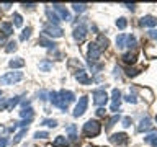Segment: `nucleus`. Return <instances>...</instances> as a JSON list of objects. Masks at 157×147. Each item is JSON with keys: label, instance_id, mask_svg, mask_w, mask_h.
Wrapping results in <instances>:
<instances>
[{"label": "nucleus", "instance_id": "obj_20", "mask_svg": "<svg viewBox=\"0 0 157 147\" xmlns=\"http://www.w3.org/2000/svg\"><path fill=\"white\" fill-rule=\"evenodd\" d=\"M38 44H41V46L48 47V49H56V46H57L54 41H49V39H44V38H39L38 39Z\"/></svg>", "mask_w": 157, "mask_h": 147}, {"label": "nucleus", "instance_id": "obj_41", "mask_svg": "<svg viewBox=\"0 0 157 147\" xmlns=\"http://www.w3.org/2000/svg\"><path fill=\"white\" fill-rule=\"evenodd\" d=\"M7 144H8L7 137H0V147H7Z\"/></svg>", "mask_w": 157, "mask_h": 147}, {"label": "nucleus", "instance_id": "obj_24", "mask_svg": "<svg viewBox=\"0 0 157 147\" xmlns=\"http://www.w3.org/2000/svg\"><path fill=\"white\" fill-rule=\"evenodd\" d=\"M111 100L115 105H120L121 103V92L118 90V88H113V92H111Z\"/></svg>", "mask_w": 157, "mask_h": 147}, {"label": "nucleus", "instance_id": "obj_29", "mask_svg": "<svg viewBox=\"0 0 157 147\" xmlns=\"http://www.w3.org/2000/svg\"><path fill=\"white\" fill-rule=\"evenodd\" d=\"M72 8H74V12H77V13H83L87 10V5L85 3H72Z\"/></svg>", "mask_w": 157, "mask_h": 147}, {"label": "nucleus", "instance_id": "obj_39", "mask_svg": "<svg viewBox=\"0 0 157 147\" xmlns=\"http://www.w3.org/2000/svg\"><path fill=\"white\" fill-rule=\"evenodd\" d=\"M75 131H77V126H75V124H69V126L66 127V132H67L69 136H71V134H75Z\"/></svg>", "mask_w": 157, "mask_h": 147}, {"label": "nucleus", "instance_id": "obj_3", "mask_svg": "<svg viewBox=\"0 0 157 147\" xmlns=\"http://www.w3.org/2000/svg\"><path fill=\"white\" fill-rule=\"evenodd\" d=\"M80 21L74 24V33H72V36L74 39H75L77 43H82L83 39H85L87 36V28H85V20L87 18H78Z\"/></svg>", "mask_w": 157, "mask_h": 147}, {"label": "nucleus", "instance_id": "obj_27", "mask_svg": "<svg viewBox=\"0 0 157 147\" xmlns=\"http://www.w3.org/2000/svg\"><path fill=\"white\" fill-rule=\"evenodd\" d=\"M116 47L118 49L126 47V34H120V36L116 38Z\"/></svg>", "mask_w": 157, "mask_h": 147}, {"label": "nucleus", "instance_id": "obj_22", "mask_svg": "<svg viewBox=\"0 0 157 147\" xmlns=\"http://www.w3.org/2000/svg\"><path fill=\"white\" fill-rule=\"evenodd\" d=\"M20 116H21L23 119H31V118H33V108H31V106L23 108L21 113H20Z\"/></svg>", "mask_w": 157, "mask_h": 147}, {"label": "nucleus", "instance_id": "obj_1", "mask_svg": "<svg viewBox=\"0 0 157 147\" xmlns=\"http://www.w3.org/2000/svg\"><path fill=\"white\" fill-rule=\"evenodd\" d=\"M101 132V124L98 123L97 119H88L85 124H83V129H82V134L85 137H95Z\"/></svg>", "mask_w": 157, "mask_h": 147}, {"label": "nucleus", "instance_id": "obj_25", "mask_svg": "<svg viewBox=\"0 0 157 147\" xmlns=\"http://www.w3.org/2000/svg\"><path fill=\"white\" fill-rule=\"evenodd\" d=\"M31 31H33L31 26H26V28H25L23 31H21V34H20V41H26V39L31 38Z\"/></svg>", "mask_w": 157, "mask_h": 147}, {"label": "nucleus", "instance_id": "obj_34", "mask_svg": "<svg viewBox=\"0 0 157 147\" xmlns=\"http://www.w3.org/2000/svg\"><path fill=\"white\" fill-rule=\"evenodd\" d=\"M17 41H10V43H7V47H5V51L7 52H13V51H17Z\"/></svg>", "mask_w": 157, "mask_h": 147}, {"label": "nucleus", "instance_id": "obj_38", "mask_svg": "<svg viewBox=\"0 0 157 147\" xmlns=\"http://www.w3.org/2000/svg\"><path fill=\"white\" fill-rule=\"evenodd\" d=\"M137 74H139V70H137V69H132V67H126V75H128V77H136Z\"/></svg>", "mask_w": 157, "mask_h": 147}, {"label": "nucleus", "instance_id": "obj_45", "mask_svg": "<svg viewBox=\"0 0 157 147\" xmlns=\"http://www.w3.org/2000/svg\"><path fill=\"white\" fill-rule=\"evenodd\" d=\"M111 111H120V105H115V103H111Z\"/></svg>", "mask_w": 157, "mask_h": 147}, {"label": "nucleus", "instance_id": "obj_11", "mask_svg": "<svg viewBox=\"0 0 157 147\" xmlns=\"http://www.w3.org/2000/svg\"><path fill=\"white\" fill-rule=\"evenodd\" d=\"M139 24L141 26H149V28H154L157 26V17H152V15H146L139 20Z\"/></svg>", "mask_w": 157, "mask_h": 147}, {"label": "nucleus", "instance_id": "obj_13", "mask_svg": "<svg viewBox=\"0 0 157 147\" xmlns=\"http://www.w3.org/2000/svg\"><path fill=\"white\" fill-rule=\"evenodd\" d=\"M46 17H48V20H49V23H51V24L59 26V20H61V18H59V15L54 12V10H51L49 7L46 8Z\"/></svg>", "mask_w": 157, "mask_h": 147}, {"label": "nucleus", "instance_id": "obj_40", "mask_svg": "<svg viewBox=\"0 0 157 147\" xmlns=\"http://www.w3.org/2000/svg\"><path fill=\"white\" fill-rule=\"evenodd\" d=\"M131 124H132V118H131V116L123 118V126H124V127H129Z\"/></svg>", "mask_w": 157, "mask_h": 147}, {"label": "nucleus", "instance_id": "obj_33", "mask_svg": "<svg viewBox=\"0 0 157 147\" xmlns=\"http://www.w3.org/2000/svg\"><path fill=\"white\" fill-rule=\"evenodd\" d=\"M33 137H34V139H46V137H49V132H46V131H36L33 134Z\"/></svg>", "mask_w": 157, "mask_h": 147}, {"label": "nucleus", "instance_id": "obj_32", "mask_svg": "<svg viewBox=\"0 0 157 147\" xmlns=\"http://www.w3.org/2000/svg\"><path fill=\"white\" fill-rule=\"evenodd\" d=\"M116 26L120 28V29H124L126 26H128V20L124 18V17H121V18H118L116 20Z\"/></svg>", "mask_w": 157, "mask_h": 147}, {"label": "nucleus", "instance_id": "obj_23", "mask_svg": "<svg viewBox=\"0 0 157 147\" xmlns=\"http://www.w3.org/2000/svg\"><path fill=\"white\" fill-rule=\"evenodd\" d=\"M144 142L151 144L152 147H157V132H152V134L146 136V137H144Z\"/></svg>", "mask_w": 157, "mask_h": 147}, {"label": "nucleus", "instance_id": "obj_35", "mask_svg": "<svg viewBox=\"0 0 157 147\" xmlns=\"http://www.w3.org/2000/svg\"><path fill=\"white\" fill-rule=\"evenodd\" d=\"M25 134H26V129H21V131H20L17 136L13 137V141H12V142H13V144H18V142L23 139V136H25Z\"/></svg>", "mask_w": 157, "mask_h": 147}, {"label": "nucleus", "instance_id": "obj_14", "mask_svg": "<svg viewBox=\"0 0 157 147\" xmlns=\"http://www.w3.org/2000/svg\"><path fill=\"white\" fill-rule=\"evenodd\" d=\"M123 62L124 64H128V66H132V64H136V59H137V56H136V52L134 51H129V52H126V54H123Z\"/></svg>", "mask_w": 157, "mask_h": 147}, {"label": "nucleus", "instance_id": "obj_17", "mask_svg": "<svg viewBox=\"0 0 157 147\" xmlns=\"http://www.w3.org/2000/svg\"><path fill=\"white\" fill-rule=\"evenodd\" d=\"M67 144H69V139L64 137V136H57L56 139H54V142H52L54 147H66Z\"/></svg>", "mask_w": 157, "mask_h": 147}, {"label": "nucleus", "instance_id": "obj_49", "mask_svg": "<svg viewBox=\"0 0 157 147\" xmlns=\"http://www.w3.org/2000/svg\"><path fill=\"white\" fill-rule=\"evenodd\" d=\"M155 123H157V116H155Z\"/></svg>", "mask_w": 157, "mask_h": 147}, {"label": "nucleus", "instance_id": "obj_2", "mask_svg": "<svg viewBox=\"0 0 157 147\" xmlns=\"http://www.w3.org/2000/svg\"><path fill=\"white\" fill-rule=\"evenodd\" d=\"M57 93H59L57 108H59V110H62V111H67L69 105H71L72 101H75V95H74V92H71V90H61Z\"/></svg>", "mask_w": 157, "mask_h": 147}, {"label": "nucleus", "instance_id": "obj_30", "mask_svg": "<svg viewBox=\"0 0 157 147\" xmlns=\"http://www.w3.org/2000/svg\"><path fill=\"white\" fill-rule=\"evenodd\" d=\"M12 20H13L15 26H21V24H23V18H21V15H20V13H13Z\"/></svg>", "mask_w": 157, "mask_h": 147}, {"label": "nucleus", "instance_id": "obj_31", "mask_svg": "<svg viewBox=\"0 0 157 147\" xmlns=\"http://www.w3.org/2000/svg\"><path fill=\"white\" fill-rule=\"evenodd\" d=\"M20 101H21V96H13V98H10V100H8V110H12L13 106H17Z\"/></svg>", "mask_w": 157, "mask_h": 147}, {"label": "nucleus", "instance_id": "obj_46", "mask_svg": "<svg viewBox=\"0 0 157 147\" xmlns=\"http://www.w3.org/2000/svg\"><path fill=\"white\" fill-rule=\"evenodd\" d=\"M7 43V36H5V34H2V36H0V46H2V44H5Z\"/></svg>", "mask_w": 157, "mask_h": 147}, {"label": "nucleus", "instance_id": "obj_5", "mask_svg": "<svg viewBox=\"0 0 157 147\" xmlns=\"http://www.w3.org/2000/svg\"><path fill=\"white\" fill-rule=\"evenodd\" d=\"M93 103H95L97 106H105L108 103V93L105 92V88H97V90H93Z\"/></svg>", "mask_w": 157, "mask_h": 147}, {"label": "nucleus", "instance_id": "obj_16", "mask_svg": "<svg viewBox=\"0 0 157 147\" xmlns=\"http://www.w3.org/2000/svg\"><path fill=\"white\" fill-rule=\"evenodd\" d=\"M0 29H2V33L5 34V36H10V34L13 33V23L2 21V23H0Z\"/></svg>", "mask_w": 157, "mask_h": 147}, {"label": "nucleus", "instance_id": "obj_7", "mask_svg": "<svg viewBox=\"0 0 157 147\" xmlns=\"http://www.w3.org/2000/svg\"><path fill=\"white\" fill-rule=\"evenodd\" d=\"M100 56H101V51H100V47L97 46V43H90V44H88V51H87L88 62H97L98 59H100Z\"/></svg>", "mask_w": 157, "mask_h": 147}, {"label": "nucleus", "instance_id": "obj_42", "mask_svg": "<svg viewBox=\"0 0 157 147\" xmlns=\"http://www.w3.org/2000/svg\"><path fill=\"white\" fill-rule=\"evenodd\" d=\"M124 7H128L131 12H134V10H136V3H124Z\"/></svg>", "mask_w": 157, "mask_h": 147}, {"label": "nucleus", "instance_id": "obj_15", "mask_svg": "<svg viewBox=\"0 0 157 147\" xmlns=\"http://www.w3.org/2000/svg\"><path fill=\"white\" fill-rule=\"evenodd\" d=\"M151 118L149 116H146V118H142L141 123H139V126H137V132H142V131H149L151 129Z\"/></svg>", "mask_w": 157, "mask_h": 147}, {"label": "nucleus", "instance_id": "obj_9", "mask_svg": "<svg viewBox=\"0 0 157 147\" xmlns=\"http://www.w3.org/2000/svg\"><path fill=\"white\" fill-rule=\"evenodd\" d=\"M52 10L59 13V18L64 20V21H71V20H72L71 13H69V10H67V8H64L62 5H57V3H56V5H52Z\"/></svg>", "mask_w": 157, "mask_h": 147}, {"label": "nucleus", "instance_id": "obj_28", "mask_svg": "<svg viewBox=\"0 0 157 147\" xmlns=\"http://www.w3.org/2000/svg\"><path fill=\"white\" fill-rule=\"evenodd\" d=\"M51 67H52V62H51V61H48V59L39 64V69H41L43 72H49V70H51Z\"/></svg>", "mask_w": 157, "mask_h": 147}, {"label": "nucleus", "instance_id": "obj_19", "mask_svg": "<svg viewBox=\"0 0 157 147\" xmlns=\"http://www.w3.org/2000/svg\"><path fill=\"white\" fill-rule=\"evenodd\" d=\"M136 44H137V39H136L134 34H126V47L134 49Z\"/></svg>", "mask_w": 157, "mask_h": 147}, {"label": "nucleus", "instance_id": "obj_21", "mask_svg": "<svg viewBox=\"0 0 157 147\" xmlns=\"http://www.w3.org/2000/svg\"><path fill=\"white\" fill-rule=\"evenodd\" d=\"M8 66L12 67V69H20V67L25 66V61H23L21 57H17V59H12V61L8 62Z\"/></svg>", "mask_w": 157, "mask_h": 147}, {"label": "nucleus", "instance_id": "obj_10", "mask_svg": "<svg viewBox=\"0 0 157 147\" xmlns=\"http://www.w3.org/2000/svg\"><path fill=\"white\" fill-rule=\"evenodd\" d=\"M110 142H111V144H116V145L126 144V142H128V134H126V132H116V134H111Z\"/></svg>", "mask_w": 157, "mask_h": 147}, {"label": "nucleus", "instance_id": "obj_36", "mask_svg": "<svg viewBox=\"0 0 157 147\" xmlns=\"http://www.w3.org/2000/svg\"><path fill=\"white\" fill-rule=\"evenodd\" d=\"M124 100L128 101V103H132V105H134V103H137V98H136V95L134 93H128V95H124Z\"/></svg>", "mask_w": 157, "mask_h": 147}, {"label": "nucleus", "instance_id": "obj_4", "mask_svg": "<svg viewBox=\"0 0 157 147\" xmlns=\"http://www.w3.org/2000/svg\"><path fill=\"white\" fill-rule=\"evenodd\" d=\"M20 80H23V72H7L5 75L0 77V83L2 85H13Z\"/></svg>", "mask_w": 157, "mask_h": 147}, {"label": "nucleus", "instance_id": "obj_26", "mask_svg": "<svg viewBox=\"0 0 157 147\" xmlns=\"http://www.w3.org/2000/svg\"><path fill=\"white\" fill-rule=\"evenodd\" d=\"M118 121H120V115H115V116H111L110 119H108V123H106L105 129H106V131H110V129H111V127H113V126L116 124Z\"/></svg>", "mask_w": 157, "mask_h": 147}, {"label": "nucleus", "instance_id": "obj_48", "mask_svg": "<svg viewBox=\"0 0 157 147\" xmlns=\"http://www.w3.org/2000/svg\"><path fill=\"white\" fill-rule=\"evenodd\" d=\"M0 96H2V90H0Z\"/></svg>", "mask_w": 157, "mask_h": 147}, {"label": "nucleus", "instance_id": "obj_43", "mask_svg": "<svg viewBox=\"0 0 157 147\" xmlns=\"http://www.w3.org/2000/svg\"><path fill=\"white\" fill-rule=\"evenodd\" d=\"M97 116H105V108H98V110H97Z\"/></svg>", "mask_w": 157, "mask_h": 147}, {"label": "nucleus", "instance_id": "obj_8", "mask_svg": "<svg viewBox=\"0 0 157 147\" xmlns=\"http://www.w3.org/2000/svg\"><path fill=\"white\" fill-rule=\"evenodd\" d=\"M87 106H88V96H80V100L74 108V113H72L74 118H80L87 111Z\"/></svg>", "mask_w": 157, "mask_h": 147}, {"label": "nucleus", "instance_id": "obj_37", "mask_svg": "<svg viewBox=\"0 0 157 147\" xmlns=\"http://www.w3.org/2000/svg\"><path fill=\"white\" fill-rule=\"evenodd\" d=\"M41 124L48 126V127H56V126H57V121H56V119H43Z\"/></svg>", "mask_w": 157, "mask_h": 147}, {"label": "nucleus", "instance_id": "obj_18", "mask_svg": "<svg viewBox=\"0 0 157 147\" xmlns=\"http://www.w3.org/2000/svg\"><path fill=\"white\" fill-rule=\"evenodd\" d=\"M108 38H105L103 36V34H100V36H98V39H97V46L100 47V51H105V49L108 47Z\"/></svg>", "mask_w": 157, "mask_h": 147}, {"label": "nucleus", "instance_id": "obj_6", "mask_svg": "<svg viewBox=\"0 0 157 147\" xmlns=\"http://www.w3.org/2000/svg\"><path fill=\"white\" fill-rule=\"evenodd\" d=\"M62 28L61 26H56V24H44L43 26V34H46L49 38H61L62 36Z\"/></svg>", "mask_w": 157, "mask_h": 147}, {"label": "nucleus", "instance_id": "obj_47", "mask_svg": "<svg viewBox=\"0 0 157 147\" xmlns=\"http://www.w3.org/2000/svg\"><path fill=\"white\" fill-rule=\"evenodd\" d=\"M39 98H41V100H46V93H44V92H39Z\"/></svg>", "mask_w": 157, "mask_h": 147}, {"label": "nucleus", "instance_id": "obj_44", "mask_svg": "<svg viewBox=\"0 0 157 147\" xmlns=\"http://www.w3.org/2000/svg\"><path fill=\"white\" fill-rule=\"evenodd\" d=\"M149 36L154 38V39H157V29H151V31H149Z\"/></svg>", "mask_w": 157, "mask_h": 147}, {"label": "nucleus", "instance_id": "obj_12", "mask_svg": "<svg viewBox=\"0 0 157 147\" xmlns=\"http://www.w3.org/2000/svg\"><path fill=\"white\" fill-rule=\"evenodd\" d=\"M75 78L78 83H82V85H88V83H92V78L87 75V72L83 70V69H80L78 72H75Z\"/></svg>", "mask_w": 157, "mask_h": 147}]
</instances>
